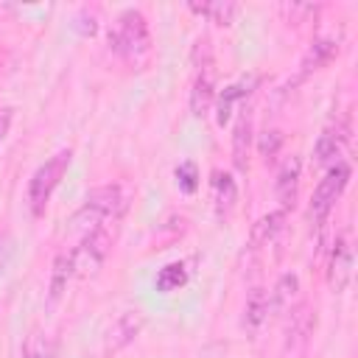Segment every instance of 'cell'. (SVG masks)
Wrapping results in <instances>:
<instances>
[{
  "instance_id": "6da1fadb",
  "label": "cell",
  "mask_w": 358,
  "mask_h": 358,
  "mask_svg": "<svg viewBox=\"0 0 358 358\" xmlns=\"http://www.w3.org/2000/svg\"><path fill=\"white\" fill-rule=\"evenodd\" d=\"M123 190L117 185H103V187H95L87 193L84 204L78 207V213L73 215V224L78 229L92 232V229H101L109 224V218H117L120 210H123Z\"/></svg>"
},
{
  "instance_id": "7a4b0ae2",
  "label": "cell",
  "mask_w": 358,
  "mask_h": 358,
  "mask_svg": "<svg viewBox=\"0 0 358 358\" xmlns=\"http://www.w3.org/2000/svg\"><path fill=\"white\" fill-rule=\"evenodd\" d=\"M70 159H73V151H70V148H62V151H56L48 162H42V165L34 171L31 182H28V204H31V213H34V215H42V213H45V207H48L53 190L59 187L62 176H64L67 168H70Z\"/></svg>"
},
{
  "instance_id": "3957f363",
  "label": "cell",
  "mask_w": 358,
  "mask_h": 358,
  "mask_svg": "<svg viewBox=\"0 0 358 358\" xmlns=\"http://www.w3.org/2000/svg\"><path fill=\"white\" fill-rule=\"evenodd\" d=\"M109 45H112L120 56H126V59H137V56L148 53L151 36H148L145 17H143L137 8L123 11L120 20H117V28L109 31Z\"/></svg>"
},
{
  "instance_id": "277c9868",
  "label": "cell",
  "mask_w": 358,
  "mask_h": 358,
  "mask_svg": "<svg viewBox=\"0 0 358 358\" xmlns=\"http://www.w3.org/2000/svg\"><path fill=\"white\" fill-rule=\"evenodd\" d=\"M109 249H112V235L106 232V227L87 232L81 238V243L70 252L73 255V274L76 277H92V274H98V268L103 266Z\"/></svg>"
},
{
  "instance_id": "5b68a950",
  "label": "cell",
  "mask_w": 358,
  "mask_h": 358,
  "mask_svg": "<svg viewBox=\"0 0 358 358\" xmlns=\"http://www.w3.org/2000/svg\"><path fill=\"white\" fill-rule=\"evenodd\" d=\"M347 182H350V165H347V162L330 165L327 173L319 179V185H316V190H313V201H310V218H313L316 224H322V221L330 215V210H333V204L338 201V196L344 193Z\"/></svg>"
},
{
  "instance_id": "8992f818",
  "label": "cell",
  "mask_w": 358,
  "mask_h": 358,
  "mask_svg": "<svg viewBox=\"0 0 358 358\" xmlns=\"http://www.w3.org/2000/svg\"><path fill=\"white\" fill-rule=\"evenodd\" d=\"M143 324H145V316H143V310H137V308H131V310H123L112 324H109V330H106V341H103V352L106 355H115V352H120L123 347H129L137 336H140V330H143Z\"/></svg>"
},
{
  "instance_id": "52a82bcc",
  "label": "cell",
  "mask_w": 358,
  "mask_h": 358,
  "mask_svg": "<svg viewBox=\"0 0 358 358\" xmlns=\"http://www.w3.org/2000/svg\"><path fill=\"white\" fill-rule=\"evenodd\" d=\"M352 277V246L347 241V235H338L330 252V263H327V282L336 294H341L347 288Z\"/></svg>"
},
{
  "instance_id": "ba28073f",
  "label": "cell",
  "mask_w": 358,
  "mask_h": 358,
  "mask_svg": "<svg viewBox=\"0 0 358 358\" xmlns=\"http://www.w3.org/2000/svg\"><path fill=\"white\" fill-rule=\"evenodd\" d=\"M213 101H215V78H213L210 62H204V67L196 73V81H193V90H190V115L204 117L210 112Z\"/></svg>"
},
{
  "instance_id": "9c48e42d",
  "label": "cell",
  "mask_w": 358,
  "mask_h": 358,
  "mask_svg": "<svg viewBox=\"0 0 358 358\" xmlns=\"http://www.w3.org/2000/svg\"><path fill=\"white\" fill-rule=\"evenodd\" d=\"M299 173H302V162L299 157H288L277 173V182H274V190H277V199L282 204V210L294 207L296 201V190H299Z\"/></svg>"
},
{
  "instance_id": "30bf717a",
  "label": "cell",
  "mask_w": 358,
  "mask_h": 358,
  "mask_svg": "<svg viewBox=\"0 0 358 358\" xmlns=\"http://www.w3.org/2000/svg\"><path fill=\"white\" fill-rule=\"evenodd\" d=\"M73 255L70 252H62L56 260H53V268H50V285H48V305H56L64 291H67V282L73 280Z\"/></svg>"
},
{
  "instance_id": "8fae6325",
  "label": "cell",
  "mask_w": 358,
  "mask_h": 358,
  "mask_svg": "<svg viewBox=\"0 0 358 358\" xmlns=\"http://www.w3.org/2000/svg\"><path fill=\"white\" fill-rule=\"evenodd\" d=\"M336 53H338V39H333V36L316 39V42L308 48L305 59H302V76H308L310 70H319V67L330 64V62L336 59Z\"/></svg>"
},
{
  "instance_id": "7c38bea8",
  "label": "cell",
  "mask_w": 358,
  "mask_h": 358,
  "mask_svg": "<svg viewBox=\"0 0 358 358\" xmlns=\"http://www.w3.org/2000/svg\"><path fill=\"white\" fill-rule=\"evenodd\" d=\"M282 221H285V210H271L266 215H260L255 224H252V232H249V243L257 249V246H266L268 241H274V235L282 229Z\"/></svg>"
},
{
  "instance_id": "4fadbf2b",
  "label": "cell",
  "mask_w": 358,
  "mask_h": 358,
  "mask_svg": "<svg viewBox=\"0 0 358 358\" xmlns=\"http://www.w3.org/2000/svg\"><path fill=\"white\" fill-rule=\"evenodd\" d=\"M235 199H238V185L229 173L224 171H215L213 173V201H215V213L218 215H227L232 207H235Z\"/></svg>"
},
{
  "instance_id": "5bb4252c",
  "label": "cell",
  "mask_w": 358,
  "mask_h": 358,
  "mask_svg": "<svg viewBox=\"0 0 358 358\" xmlns=\"http://www.w3.org/2000/svg\"><path fill=\"white\" fill-rule=\"evenodd\" d=\"M187 8L199 17H207L210 22L215 25H232L235 14H238V6L235 3H227V0H210V3H187Z\"/></svg>"
},
{
  "instance_id": "9a60e30c",
  "label": "cell",
  "mask_w": 358,
  "mask_h": 358,
  "mask_svg": "<svg viewBox=\"0 0 358 358\" xmlns=\"http://www.w3.org/2000/svg\"><path fill=\"white\" fill-rule=\"evenodd\" d=\"M249 140H252V117L246 109H241V117L235 123L232 134V159L238 171H246V154H249Z\"/></svg>"
},
{
  "instance_id": "2e32d148",
  "label": "cell",
  "mask_w": 358,
  "mask_h": 358,
  "mask_svg": "<svg viewBox=\"0 0 358 358\" xmlns=\"http://www.w3.org/2000/svg\"><path fill=\"white\" fill-rule=\"evenodd\" d=\"M249 84H252V78L246 81H238V84H229V87H224L221 90V95H218V101H215V123L218 126H224L229 117H232V109H235V103L249 92Z\"/></svg>"
},
{
  "instance_id": "e0dca14e",
  "label": "cell",
  "mask_w": 358,
  "mask_h": 358,
  "mask_svg": "<svg viewBox=\"0 0 358 358\" xmlns=\"http://www.w3.org/2000/svg\"><path fill=\"white\" fill-rule=\"evenodd\" d=\"M344 143H347V129H327V131H322L319 140H316V145H313V159L316 162L336 159L341 154Z\"/></svg>"
},
{
  "instance_id": "ac0fdd59",
  "label": "cell",
  "mask_w": 358,
  "mask_h": 358,
  "mask_svg": "<svg viewBox=\"0 0 358 358\" xmlns=\"http://www.w3.org/2000/svg\"><path fill=\"white\" fill-rule=\"evenodd\" d=\"M268 310H271V302H268V294L263 288H252L249 299H246V310H243V322L246 327L255 333L263 327V322L268 319Z\"/></svg>"
},
{
  "instance_id": "d6986e66",
  "label": "cell",
  "mask_w": 358,
  "mask_h": 358,
  "mask_svg": "<svg viewBox=\"0 0 358 358\" xmlns=\"http://www.w3.org/2000/svg\"><path fill=\"white\" fill-rule=\"evenodd\" d=\"M185 282H187V268H185V263H168V266L159 268V274H157V291H162V294L179 291Z\"/></svg>"
},
{
  "instance_id": "ffe728a7",
  "label": "cell",
  "mask_w": 358,
  "mask_h": 358,
  "mask_svg": "<svg viewBox=\"0 0 358 358\" xmlns=\"http://www.w3.org/2000/svg\"><path fill=\"white\" fill-rule=\"evenodd\" d=\"M296 291H299V280H296V274H282V277L277 280V285H274L271 296H268L271 308H277V310L288 308V305H291V299L296 296Z\"/></svg>"
},
{
  "instance_id": "44dd1931",
  "label": "cell",
  "mask_w": 358,
  "mask_h": 358,
  "mask_svg": "<svg viewBox=\"0 0 358 358\" xmlns=\"http://www.w3.org/2000/svg\"><path fill=\"white\" fill-rule=\"evenodd\" d=\"M173 176H176V185H179L182 193H196V187H199V168L193 162H179Z\"/></svg>"
},
{
  "instance_id": "7402d4cb",
  "label": "cell",
  "mask_w": 358,
  "mask_h": 358,
  "mask_svg": "<svg viewBox=\"0 0 358 358\" xmlns=\"http://www.w3.org/2000/svg\"><path fill=\"white\" fill-rule=\"evenodd\" d=\"M22 358H50L48 338H45L39 330H34V333L25 338V344H22Z\"/></svg>"
},
{
  "instance_id": "603a6c76",
  "label": "cell",
  "mask_w": 358,
  "mask_h": 358,
  "mask_svg": "<svg viewBox=\"0 0 358 358\" xmlns=\"http://www.w3.org/2000/svg\"><path fill=\"white\" fill-rule=\"evenodd\" d=\"M280 145H282V134L277 131V129H271V131H266L263 137H260V154L268 159V157H274L277 151H280Z\"/></svg>"
},
{
  "instance_id": "cb8c5ba5",
  "label": "cell",
  "mask_w": 358,
  "mask_h": 358,
  "mask_svg": "<svg viewBox=\"0 0 358 358\" xmlns=\"http://www.w3.org/2000/svg\"><path fill=\"white\" fill-rule=\"evenodd\" d=\"M8 255H11V241H8L6 232H0V271H3V266L8 263Z\"/></svg>"
},
{
  "instance_id": "d4e9b609",
  "label": "cell",
  "mask_w": 358,
  "mask_h": 358,
  "mask_svg": "<svg viewBox=\"0 0 358 358\" xmlns=\"http://www.w3.org/2000/svg\"><path fill=\"white\" fill-rule=\"evenodd\" d=\"M8 123H11V115H8V112H6V115H3V117H0V143H3V140H6V131H8Z\"/></svg>"
}]
</instances>
